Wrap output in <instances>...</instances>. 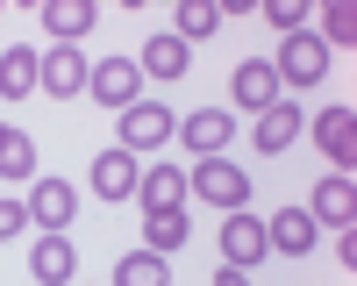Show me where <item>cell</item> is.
I'll list each match as a JSON object with an SVG mask.
<instances>
[{
	"label": "cell",
	"mask_w": 357,
	"mask_h": 286,
	"mask_svg": "<svg viewBox=\"0 0 357 286\" xmlns=\"http://www.w3.org/2000/svg\"><path fill=\"white\" fill-rule=\"evenodd\" d=\"M186 193H200L207 208L236 215V208H250V172L236 165V158H200V165L186 172Z\"/></svg>",
	"instance_id": "cell-1"
},
{
	"label": "cell",
	"mask_w": 357,
	"mask_h": 286,
	"mask_svg": "<svg viewBox=\"0 0 357 286\" xmlns=\"http://www.w3.org/2000/svg\"><path fill=\"white\" fill-rule=\"evenodd\" d=\"M86 93H93L107 114H122L143 100V65L136 57H93V72H86Z\"/></svg>",
	"instance_id": "cell-2"
},
{
	"label": "cell",
	"mask_w": 357,
	"mask_h": 286,
	"mask_svg": "<svg viewBox=\"0 0 357 286\" xmlns=\"http://www.w3.org/2000/svg\"><path fill=\"white\" fill-rule=\"evenodd\" d=\"M72 215H79V186H72V179H57V172H36V186H29V222L65 236Z\"/></svg>",
	"instance_id": "cell-3"
},
{
	"label": "cell",
	"mask_w": 357,
	"mask_h": 286,
	"mask_svg": "<svg viewBox=\"0 0 357 286\" xmlns=\"http://www.w3.org/2000/svg\"><path fill=\"white\" fill-rule=\"evenodd\" d=\"M272 72H279V93L286 86H321L329 79V43L301 29V36H286V57H272Z\"/></svg>",
	"instance_id": "cell-4"
},
{
	"label": "cell",
	"mask_w": 357,
	"mask_h": 286,
	"mask_svg": "<svg viewBox=\"0 0 357 286\" xmlns=\"http://www.w3.org/2000/svg\"><path fill=\"white\" fill-rule=\"evenodd\" d=\"M178 143H186L193 158H229V143H236V114H229V107H193L186 122H178Z\"/></svg>",
	"instance_id": "cell-5"
},
{
	"label": "cell",
	"mask_w": 357,
	"mask_h": 286,
	"mask_svg": "<svg viewBox=\"0 0 357 286\" xmlns=\"http://www.w3.org/2000/svg\"><path fill=\"white\" fill-rule=\"evenodd\" d=\"M272 257V243H264V222L250 215V208H236V215H222V265H236V272H250V265H264Z\"/></svg>",
	"instance_id": "cell-6"
},
{
	"label": "cell",
	"mask_w": 357,
	"mask_h": 286,
	"mask_svg": "<svg viewBox=\"0 0 357 286\" xmlns=\"http://www.w3.org/2000/svg\"><path fill=\"white\" fill-rule=\"evenodd\" d=\"M178 136V122H172V107L165 100H136V107H122V151H158V143H172Z\"/></svg>",
	"instance_id": "cell-7"
},
{
	"label": "cell",
	"mask_w": 357,
	"mask_h": 286,
	"mask_svg": "<svg viewBox=\"0 0 357 286\" xmlns=\"http://www.w3.org/2000/svg\"><path fill=\"white\" fill-rule=\"evenodd\" d=\"M136 186H143V165H136V151H122V143H107V151L93 158V193L107 200H136Z\"/></svg>",
	"instance_id": "cell-8"
},
{
	"label": "cell",
	"mask_w": 357,
	"mask_h": 286,
	"mask_svg": "<svg viewBox=\"0 0 357 286\" xmlns=\"http://www.w3.org/2000/svg\"><path fill=\"white\" fill-rule=\"evenodd\" d=\"M86 72H93V57H79V43H50L36 86H43L50 100H72V93H86Z\"/></svg>",
	"instance_id": "cell-9"
},
{
	"label": "cell",
	"mask_w": 357,
	"mask_h": 286,
	"mask_svg": "<svg viewBox=\"0 0 357 286\" xmlns=\"http://www.w3.org/2000/svg\"><path fill=\"white\" fill-rule=\"evenodd\" d=\"M229 100L243 107V114H264L279 100V72H272V57H243L236 65V79H229Z\"/></svg>",
	"instance_id": "cell-10"
},
{
	"label": "cell",
	"mask_w": 357,
	"mask_h": 286,
	"mask_svg": "<svg viewBox=\"0 0 357 286\" xmlns=\"http://www.w3.org/2000/svg\"><path fill=\"white\" fill-rule=\"evenodd\" d=\"M314 143H321V158H329L336 172L357 165V114L350 107H321L314 114Z\"/></svg>",
	"instance_id": "cell-11"
},
{
	"label": "cell",
	"mask_w": 357,
	"mask_h": 286,
	"mask_svg": "<svg viewBox=\"0 0 357 286\" xmlns=\"http://www.w3.org/2000/svg\"><path fill=\"white\" fill-rule=\"evenodd\" d=\"M307 215H314V229H350V222H357V186H350V172H329V179L314 186Z\"/></svg>",
	"instance_id": "cell-12"
},
{
	"label": "cell",
	"mask_w": 357,
	"mask_h": 286,
	"mask_svg": "<svg viewBox=\"0 0 357 286\" xmlns=\"http://www.w3.org/2000/svg\"><path fill=\"white\" fill-rule=\"evenodd\" d=\"M301 129H307V114H301V107H293V100L279 93L272 107L257 114V151H264V158H286L293 143H301Z\"/></svg>",
	"instance_id": "cell-13"
},
{
	"label": "cell",
	"mask_w": 357,
	"mask_h": 286,
	"mask_svg": "<svg viewBox=\"0 0 357 286\" xmlns=\"http://www.w3.org/2000/svg\"><path fill=\"white\" fill-rule=\"evenodd\" d=\"M29 272H36L43 286H72V272H79V250H72V236L43 229V236L29 243Z\"/></svg>",
	"instance_id": "cell-14"
},
{
	"label": "cell",
	"mask_w": 357,
	"mask_h": 286,
	"mask_svg": "<svg viewBox=\"0 0 357 286\" xmlns=\"http://www.w3.org/2000/svg\"><path fill=\"white\" fill-rule=\"evenodd\" d=\"M136 65H143V79H186L193 72V43H178L172 29H158V36L136 50Z\"/></svg>",
	"instance_id": "cell-15"
},
{
	"label": "cell",
	"mask_w": 357,
	"mask_h": 286,
	"mask_svg": "<svg viewBox=\"0 0 357 286\" xmlns=\"http://www.w3.org/2000/svg\"><path fill=\"white\" fill-rule=\"evenodd\" d=\"M264 243L286 250V257H307V250L321 243V229H314V215H307V208H279L272 222H264Z\"/></svg>",
	"instance_id": "cell-16"
},
{
	"label": "cell",
	"mask_w": 357,
	"mask_h": 286,
	"mask_svg": "<svg viewBox=\"0 0 357 286\" xmlns=\"http://www.w3.org/2000/svg\"><path fill=\"white\" fill-rule=\"evenodd\" d=\"M36 79H43V50H29V43H8V50H0V100H29V93H36Z\"/></svg>",
	"instance_id": "cell-17"
},
{
	"label": "cell",
	"mask_w": 357,
	"mask_h": 286,
	"mask_svg": "<svg viewBox=\"0 0 357 286\" xmlns=\"http://www.w3.org/2000/svg\"><path fill=\"white\" fill-rule=\"evenodd\" d=\"M93 22H100L93 0H43V29H50V43H79V36H93Z\"/></svg>",
	"instance_id": "cell-18"
},
{
	"label": "cell",
	"mask_w": 357,
	"mask_h": 286,
	"mask_svg": "<svg viewBox=\"0 0 357 286\" xmlns=\"http://www.w3.org/2000/svg\"><path fill=\"white\" fill-rule=\"evenodd\" d=\"M136 200H143V215L186 208V172H178V165H151V172H143V186H136Z\"/></svg>",
	"instance_id": "cell-19"
},
{
	"label": "cell",
	"mask_w": 357,
	"mask_h": 286,
	"mask_svg": "<svg viewBox=\"0 0 357 286\" xmlns=\"http://www.w3.org/2000/svg\"><path fill=\"white\" fill-rule=\"evenodd\" d=\"M186 208H172V215H143V250L151 257H172V250H186Z\"/></svg>",
	"instance_id": "cell-20"
},
{
	"label": "cell",
	"mask_w": 357,
	"mask_h": 286,
	"mask_svg": "<svg viewBox=\"0 0 357 286\" xmlns=\"http://www.w3.org/2000/svg\"><path fill=\"white\" fill-rule=\"evenodd\" d=\"M215 29H222V8H215V0H178V29H172L178 43H200V36H215Z\"/></svg>",
	"instance_id": "cell-21"
},
{
	"label": "cell",
	"mask_w": 357,
	"mask_h": 286,
	"mask_svg": "<svg viewBox=\"0 0 357 286\" xmlns=\"http://www.w3.org/2000/svg\"><path fill=\"white\" fill-rule=\"evenodd\" d=\"M0 179H36V143H29V129L0 136Z\"/></svg>",
	"instance_id": "cell-22"
},
{
	"label": "cell",
	"mask_w": 357,
	"mask_h": 286,
	"mask_svg": "<svg viewBox=\"0 0 357 286\" xmlns=\"http://www.w3.org/2000/svg\"><path fill=\"white\" fill-rule=\"evenodd\" d=\"M114 286H172V272H165V257H151V250H129L122 265H114Z\"/></svg>",
	"instance_id": "cell-23"
},
{
	"label": "cell",
	"mask_w": 357,
	"mask_h": 286,
	"mask_svg": "<svg viewBox=\"0 0 357 286\" xmlns=\"http://www.w3.org/2000/svg\"><path fill=\"white\" fill-rule=\"evenodd\" d=\"M321 43H357V15H350V0H329V8H321Z\"/></svg>",
	"instance_id": "cell-24"
},
{
	"label": "cell",
	"mask_w": 357,
	"mask_h": 286,
	"mask_svg": "<svg viewBox=\"0 0 357 286\" xmlns=\"http://www.w3.org/2000/svg\"><path fill=\"white\" fill-rule=\"evenodd\" d=\"M264 22H272L279 36H301L307 29V0H264Z\"/></svg>",
	"instance_id": "cell-25"
},
{
	"label": "cell",
	"mask_w": 357,
	"mask_h": 286,
	"mask_svg": "<svg viewBox=\"0 0 357 286\" xmlns=\"http://www.w3.org/2000/svg\"><path fill=\"white\" fill-rule=\"evenodd\" d=\"M22 229H36L29 222V200H0V243H15Z\"/></svg>",
	"instance_id": "cell-26"
},
{
	"label": "cell",
	"mask_w": 357,
	"mask_h": 286,
	"mask_svg": "<svg viewBox=\"0 0 357 286\" xmlns=\"http://www.w3.org/2000/svg\"><path fill=\"white\" fill-rule=\"evenodd\" d=\"M215 286H250V272H236V265H222V272H215Z\"/></svg>",
	"instance_id": "cell-27"
},
{
	"label": "cell",
	"mask_w": 357,
	"mask_h": 286,
	"mask_svg": "<svg viewBox=\"0 0 357 286\" xmlns=\"http://www.w3.org/2000/svg\"><path fill=\"white\" fill-rule=\"evenodd\" d=\"M0 136H8V129H0Z\"/></svg>",
	"instance_id": "cell-28"
}]
</instances>
